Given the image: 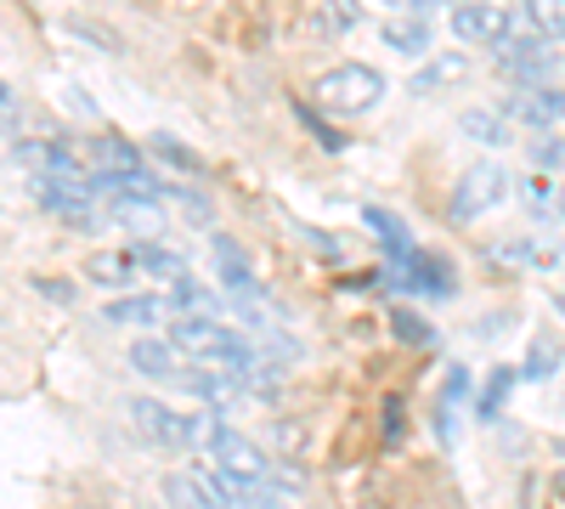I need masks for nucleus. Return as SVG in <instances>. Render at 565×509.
Listing matches in <instances>:
<instances>
[{
	"instance_id": "obj_16",
	"label": "nucleus",
	"mask_w": 565,
	"mask_h": 509,
	"mask_svg": "<svg viewBox=\"0 0 565 509\" xmlns=\"http://www.w3.org/2000/svg\"><path fill=\"white\" fill-rule=\"evenodd\" d=\"M469 74V57H458V52H441V57H430L407 85L418 91V97H430V91H441V85H452V79H463Z\"/></svg>"
},
{
	"instance_id": "obj_14",
	"label": "nucleus",
	"mask_w": 565,
	"mask_h": 509,
	"mask_svg": "<svg viewBox=\"0 0 565 509\" xmlns=\"http://www.w3.org/2000/svg\"><path fill=\"white\" fill-rule=\"evenodd\" d=\"M164 295H119L103 317L108 322H125V329H153V322H164Z\"/></svg>"
},
{
	"instance_id": "obj_8",
	"label": "nucleus",
	"mask_w": 565,
	"mask_h": 509,
	"mask_svg": "<svg viewBox=\"0 0 565 509\" xmlns=\"http://www.w3.org/2000/svg\"><path fill=\"white\" fill-rule=\"evenodd\" d=\"M210 458H215L232 481H244V487H260V481H266V453H260L249 436H238V431H221V442H215Z\"/></svg>"
},
{
	"instance_id": "obj_5",
	"label": "nucleus",
	"mask_w": 565,
	"mask_h": 509,
	"mask_svg": "<svg viewBox=\"0 0 565 509\" xmlns=\"http://www.w3.org/2000/svg\"><path fill=\"white\" fill-rule=\"evenodd\" d=\"M29 193L45 215H57L63 226H74V233H97V226H108V215L97 210V199L90 193H74V188H57V181H29Z\"/></svg>"
},
{
	"instance_id": "obj_1",
	"label": "nucleus",
	"mask_w": 565,
	"mask_h": 509,
	"mask_svg": "<svg viewBox=\"0 0 565 509\" xmlns=\"http://www.w3.org/2000/svg\"><path fill=\"white\" fill-rule=\"evenodd\" d=\"M170 346H175V357L221 368V374H232V380H244L255 368V346L244 335H232L226 322H215V317H175L170 322Z\"/></svg>"
},
{
	"instance_id": "obj_11",
	"label": "nucleus",
	"mask_w": 565,
	"mask_h": 509,
	"mask_svg": "<svg viewBox=\"0 0 565 509\" xmlns=\"http://www.w3.org/2000/svg\"><path fill=\"white\" fill-rule=\"evenodd\" d=\"M210 255H215V277H221L226 295H255V261H249V250L238 238L215 233L210 238Z\"/></svg>"
},
{
	"instance_id": "obj_12",
	"label": "nucleus",
	"mask_w": 565,
	"mask_h": 509,
	"mask_svg": "<svg viewBox=\"0 0 565 509\" xmlns=\"http://www.w3.org/2000/svg\"><path fill=\"white\" fill-rule=\"evenodd\" d=\"M108 215H114L119 226H130V233H141V244H153V238L164 233V210H159V199H148V193H125V199H114Z\"/></svg>"
},
{
	"instance_id": "obj_32",
	"label": "nucleus",
	"mask_w": 565,
	"mask_h": 509,
	"mask_svg": "<svg viewBox=\"0 0 565 509\" xmlns=\"http://www.w3.org/2000/svg\"><path fill=\"white\" fill-rule=\"evenodd\" d=\"M396 335H413V340H424V322H413L407 311H396Z\"/></svg>"
},
{
	"instance_id": "obj_19",
	"label": "nucleus",
	"mask_w": 565,
	"mask_h": 509,
	"mask_svg": "<svg viewBox=\"0 0 565 509\" xmlns=\"http://www.w3.org/2000/svg\"><path fill=\"white\" fill-rule=\"evenodd\" d=\"M130 261H136V272H153V277H164V284H181V277H186V261L170 255L164 244H136Z\"/></svg>"
},
{
	"instance_id": "obj_6",
	"label": "nucleus",
	"mask_w": 565,
	"mask_h": 509,
	"mask_svg": "<svg viewBox=\"0 0 565 509\" xmlns=\"http://www.w3.org/2000/svg\"><path fill=\"white\" fill-rule=\"evenodd\" d=\"M79 153H85L90 176H114V181H136V176H148V165H141L136 142H125V136H114V130L90 136V142H85Z\"/></svg>"
},
{
	"instance_id": "obj_25",
	"label": "nucleus",
	"mask_w": 565,
	"mask_h": 509,
	"mask_svg": "<svg viewBox=\"0 0 565 509\" xmlns=\"http://www.w3.org/2000/svg\"><path fill=\"white\" fill-rule=\"evenodd\" d=\"M153 153L170 165V170H186V176H204V159L193 153V148H181L175 136H153Z\"/></svg>"
},
{
	"instance_id": "obj_17",
	"label": "nucleus",
	"mask_w": 565,
	"mask_h": 509,
	"mask_svg": "<svg viewBox=\"0 0 565 509\" xmlns=\"http://www.w3.org/2000/svg\"><path fill=\"white\" fill-rule=\"evenodd\" d=\"M458 130L476 136L481 148H503V142H509V119L492 114V108H463V114H458Z\"/></svg>"
},
{
	"instance_id": "obj_26",
	"label": "nucleus",
	"mask_w": 565,
	"mask_h": 509,
	"mask_svg": "<svg viewBox=\"0 0 565 509\" xmlns=\"http://www.w3.org/2000/svg\"><path fill=\"white\" fill-rule=\"evenodd\" d=\"M548 374H559V346L537 335L532 351H526V380H548Z\"/></svg>"
},
{
	"instance_id": "obj_20",
	"label": "nucleus",
	"mask_w": 565,
	"mask_h": 509,
	"mask_svg": "<svg viewBox=\"0 0 565 509\" xmlns=\"http://www.w3.org/2000/svg\"><path fill=\"white\" fill-rule=\"evenodd\" d=\"M407 284L413 289H430V295H452V272L436 255H407Z\"/></svg>"
},
{
	"instance_id": "obj_9",
	"label": "nucleus",
	"mask_w": 565,
	"mask_h": 509,
	"mask_svg": "<svg viewBox=\"0 0 565 509\" xmlns=\"http://www.w3.org/2000/svg\"><path fill=\"white\" fill-rule=\"evenodd\" d=\"M514 119L526 130H543V136H565V91L554 85H537V91H521V97L509 103Z\"/></svg>"
},
{
	"instance_id": "obj_31",
	"label": "nucleus",
	"mask_w": 565,
	"mask_h": 509,
	"mask_svg": "<svg viewBox=\"0 0 565 509\" xmlns=\"http://www.w3.org/2000/svg\"><path fill=\"white\" fill-rule=\"evenodd\" d=\"M18 108V91H12V79H0V119H7Z\"/></svg>"
},
{
	"instance_id": "obj_21",
	"label": "nucleus",
	"mask_w": 565,
	"mask_h": 509,
	"mask_svg": "<svg viewBox=\"0 0 565 509\" xmlns=\"http://www.w3.org/2000/svg\"><path fill=\"white\" fill-rule=\"evenodd\" d=\"M136 277V261L125 250H103V255H90V284H103V289H125Z\"/></svg>"
},
{
	"instance_id": "obj_2",
	"label": "nucleus",
	"mask_w": 565,
	"mask_h": 509,
	"mask_svg": "<svg viewBox=\"0 0 565 509\" xmlns=\"http://www.w3.org/2000/svg\"><path fill=\"white\" fill-rule=\"evenodd\" d=\"M380 97H385V74L367 63H340L317 79V103L334 114H367V108H380Z\"/></svg>"
},
{
	"instance_id": "obj_22",
	"label": "nucleus",
	"mask_w": 565,
	"mask_h": 509,
	"mask_svg": "<svg viewBox=\"0 0 565 509\" xmlns=\"http://www.w3.org/2000/svg\"><path fill=\"white\" fill-rule=\"evenodd\" d=\"M221 413H186V431H181V447H193V453H215V442H221Z\"/></svg>"
},
{
	"instance_id": "obj_4",
	"label": "nucleus",
	"mask_w": 565,
	"mask_h": 509,
	"mask_svg": "<svg viewBox=\"0 0 565 509\" xmlns=\"http://www.w3.org/2000/svg\"><path fill=\"white\" fill-rule=\"evenodd\" d=\"M452 34L498 52V45L514 34V12L503 7V0H452Z\"/></svg>"
},
{
	"instance_id": "obj_15",
	"label": "nucleus",
	"mask_w": 565,
	"mask_h": 509,
	"mask_svg": "<svg viewBox=\"0 0 565 509\" xmlns=\"http://www.w3.org/2000/svg\"><path fill=\"white\" fill-rule=\"evenodd\" d=\"M385 45H391V52H402V57H424V52H430V23H424L418 12L385 18Z\"/></svg>"
},
{
	"instance_id": "obj_3",
	"label": "nucleus",
	"mask_w": 565,
	"mask_h": 509,
	"mask_svg": "<svg viewBox=\"0 0 565 509\" xmlns=\"http://www.w3.org/2000/svg\"><path fill=\"white\" fill-rule=\"evenodd\" d=\"M509 199V170L498 159H481V165H469L458 176V188H452V221H476L487 210H498Z\"/></svg>"
},
{
	"instance_id": "obj_10",
	"label": "nucleus",
	"mask_w": 565,
	"mask_h": 509,
	"mask_svg": "<svg viewBox=\"0 0 565 509\" xmlns=\"http://www.w3.org/2000/svg\"><path fill=\"white\" fill-rule=\"evenodd\" d=\"M130 425L148 436L153 447H181L186 413H175V407H164V402H153V396H136V402H130Z\"/></svg>"
},
{
	"instance_id": "obj_7",
	"label": "nucleus",
	"mask_w": 565,
	"mask_h": 509,
	"mask_svg": "<svg viewBox=\"0 0 565 509\" xmlns=\"http://www.w3.org/2000/svg\"><path fill=\"white\" fill-rule=\"evenodd\" d=\"M181 476L193 481V492H199L204 509H244V498H249V487L232 481V476L215 465V458H193V465H186Z\"/></svg>"
},
{
	"instance_id": "obj_35",
	"label": "nucleus",
	"mask_w": 565,
	"mask_h": 509,
	"mask_svg": "<svg viewBox=\"0 0 565 509\" xmlns=\"http://www.w3.org/2000/svg\"><path fill=\"white\" fill-rule=\"evenodd\" d=\"M559 74H565V63H559Z\"/></svg>"
},
{
	"instance_id": "obj_18",
	"label": "nucleus",
	"mask_w": 565,
	"mask_h": 509,
	"mask_svg": "<svg viewBox=\"0 0 565 509\" xmlns=\"http://www.w3.org/2000/svg\"><path fill=\"white\" fill-rule=\"evenodd\" d=\"M356 23H362L356 0H317V7H311V29H317V34H345V29H356Z\"/></svg>"
},
{
	"instance_id": "obj_28",
	"label": "nucleus",
	"mask_w": 565,
	"mask_h": 509,
	"mask_svg": "<svg viewBox=\"0 0 565 509\" xmlns=\"http://www.w3.org/2000/svg\"><path fill=\"white\" fill-rule=\"evenodd\" d=\"M532 159H537V165H548V170H554V165H565V136H537V142H532Z\"/></svg>"
},
{
	"instance_id": "obj_29",
	"label": "nucleus",
	"mask_w": 565,
	"mask_h": 509,
	"mask_svg": "<svg viewBox=\"0 0 565 509\" xmlns=\"http://www.w3.org/2000/svg\"><path fill=\"white\" fill-rule=\"evenodd\" d=\"M509 380H514L509 368H503V374H492V380H487V396H481V413H487V420H492V413L503 407V396H509Z\"/></svg>"
},
{
	"instance_id": "obj_23",
	"label": "nucleus",
	"mask_w": 565,
	"mask_h": 509,
	"mask_svg": "<svg viewBox=\"0 0 565 509\" xmlns=\"http://www.w3.org/2000/svg\"><path fill=\"white\" fill-rule=\"evenodd\" d=\"M526 18L543 40H565V0H526Z\"/></svg>"
},
{
	"instance_id": "obj_24",
	"label": "nucleus",
	"mask_w": 565,
	"mask_h": 509,
	"mask_svg": "<svg viewBox=\"0 0 565 509\" xmlns=\"http://www.w3.org/2000/svg\"><path fill=\"white\" fill-rule=\"evenodd\" d=\"M362 221L373 226V233H380V244L391 250V255H413V244H407V233H402V226H396V215H385V210H362Z\"/></svg>"
},
{
	"instance_id": "obj_13",
	"label": "nucleus",
	"mask_w": 565,
	"mask_h": 509,
	"mask_svg": "<svg viewBox=\"0 0 565 509\" xmlns=\"http://www.w3.org/2000/svg\"><path fill=\"white\" fill-rule=\"evenodd\" d=\"M130 368L136 374H148V380H175V346L170 340H153V335H141V340H130Z\"/></svg>"
},
{
	"instance_id": "obj_27",
	"label": "nucleus",
	"mask_w": 565,
	"mask_h": 509,
	"mask_svg": "<svg viewBox=\"0 0 565 509\" xmlns=\"http://www.w3.org/2000/svg\"><path fill=\"white\" fill-rule=\"evenodd\" d=\"M164 498H170V509H204V503H199V492H193V481H186V476H170V481H164Z\"/></svg>"
},
{
	"instance_id": "obj_33",
	"label": "nucleus",
	"mask_w": 565,
	"mask_h": 509,
	"mask_svg": "<svg viewBox=\"0 0 565 509\" xmlns=\"http://www.w3.org/2000/svg\"><path fill=\"white\" fill-rule=\"evenodd\" d=\"M554 221L565 226V188H554Z\"/></svg>"
},
{
	"instance_id": "obj_34",
	"label": "nucleus",
	"mask_w": 565,
	"mask_h": 509,
	"mask_svg": "<svg viewBox=\"0 0 565 509\" xmlns=\"http://www.w3.org/2000/svg\"><path fill=\"white\" fill-rule=\"evenodd\" d=\"M554 306H559V311H565V295H559V300H554Z\"/></svg>"
},
{
	"instance_id": "obj_30",
	"label": "nucleus",
	"mask_w": 565,
	"mask_h": 509,
	"mask_svg": "<svg viewBox=\"0 0 565 509\" xmlns=\"http://www.w3.org/2000/svg\"><path fill=\"white\" fill-rule=\"evenodd\" d=\"M526 204H532V210H554V181L532 176V181H526Z\"/></svg>"
},
{
	"instance_id": "obj_36",
	"label": "nucleus",
	"mask_w": 565,
	"mask_h": 509,
	"mask_svg": "<svg viewBox=\"0 0 565 509\" xmlns=\"http://www.w3.org/2000/svg\"><path fill=\"white\" fill-rule=\"evenodd\" d=\"M559 481H565V476H559Z\"/></svg>"
}]
</instances>
